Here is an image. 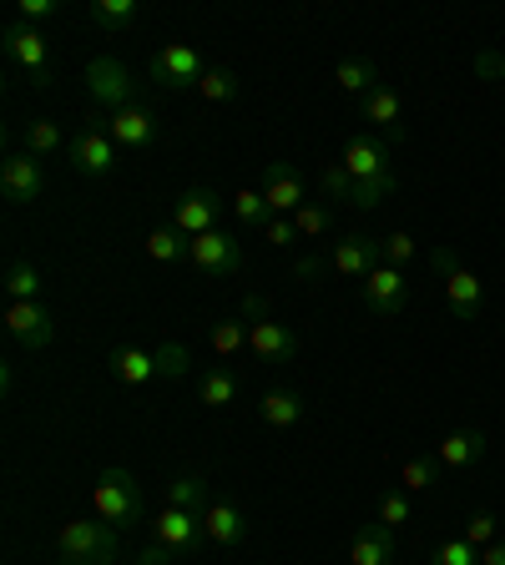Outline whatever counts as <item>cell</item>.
Here are the masks:
<instances>
[{
  "mask_svg": "<svg viewBox=\"0 0 505 565\" xmlns=\"http://www.w3.org/2000/svg\"><path fill=\"white\" fill-rule=\"evenodd\" d=\"M344 167H349L354 177V202L349 207H379V202L389 198V192H400V177H394V147H389L385 137H369V131H359V137L344 141Z\"/></svg>",
  "mask_w": 505,
  "mask_h": 565,
  "instance_id": "cell-1",
  "label": "cell"
},
{
  "mask_svg": "<svg viewBox=\"0 0 505 565\" xmlns=\"http://www.w3.org/2000/svg\"><path fill=\"white\" fill-rule=\"evenodd\" d=\"M117 551H122V535H117V525H106L102 515L71 520L56 535L61 565H117Z\"/></svg>",
  "mask_w": 505,
  "mask_h": 565,
  "instance_id": "cell-2",
  "label": "cell"
},
{
  "mask_svg": "<svg viewBox=\"0 0 505 565\" xmlns=\"http://www.w3.org/2000/svg\"><path fill=\"white\" fill-rule=\"evenodd\" d=\"M92 510L106 520V525H137L141 515H147V494H141L137 475L131 470H102V480H96L92 490Z\"/></svg>",
  "mask_w": 505,
  "mask_h": 565,
  "instance_id": "cell-3",
  "label": "cell"
},
{
  "mask_svg": "<svg viewBox=\"0 0 505 565\" xmlns=\"http://www.w3.org/2000/svg\"><path fill=\"white\" fill-rule=\"evenodd\" d=\"M0 41H6V56H11V66L21 71L35 92H41V86H51V46H46V35L35 31V25L6 21Z\"/></svg>",
  "mask_w": 505,
  "mask_h": 565,
  "instance_id": "cell-4",
  "label": "cell"
},
{
  "mask_svg": "<svg viewBox=\"0 0 505 565\" xmlns=\"http://www.w3.org/2000/svg\"><path fill=\"white\" fill-rule=\"evenodd\" d=\"M430 263L445 273L450 313H455L460 323H475V318H481V308H485V282L455 258V247H435V258H430Z\"/></svg>",
  "mask_w": 505,
  "mask_h": 565,
  "instance_id": "cell-5",
  "label": "cell"
},
{
  "mask_svg": "<svg viewBox=\"0 0 505 565\" xmlns=\"http://www.w3.org/2000/svg\"><path fill=\"white\" fill-rule=\"evenodd\" d=\"M71 162H76V172L82 177H112L117 172V141H112V131H106V117H86V127L76 131V141H71Z\"/></svg>",
  "mask_w": 505,
  "mask_h": 565,
  "instance_id": "cell-6",
  "label": "cell"
},
{
  "mask_svg": "<svg viewBox=\"0 0 505 565\" xmlns=\"http://www.w3.org/2000/svg\"><path fill=\"white\" fill-rule=\"evenodd\" d=\"M86 92H92V102L102 106V111L137 106V82H131L127 61H117V56H96L92 66H86Z\"/></svg>",
  "mask_w": 505,
  "mask_h": 565,
  "instance_id": "cell-7",
  "label": "cell"
},
{
  "mask_svg": "<svg viewBox=\"0 0 505 565\" xmlns=\"http://www.w3.org/2000/svg\"><path fill=\"white\" fill-rule=\"evenodd\" d=\"M202 76H208L202 56L192 46H182V41H167V46L152 51V82L162 86V92H188Z\"/></svg>",
  "mask_w": 505,
  "mask_h": 565,
  "instance_id": "cell-8",
  "label": "cell"
},
{
  "mask_svg": "<svg viewBox=\"0 0 505 565\" xmlns=\"http://www.w3.org/2000/svg\"><path fill=\"white\" fill-rule=\"evenodd\" d=\"M298 349H304V339H298L288 323H278L273 313L248 323V353H253L259 364H294Z\"/></svg>",
  "mask_w": 505,
  "mask_h": 565,
  "instance_id": "cell-9",
  "label": "cell"
},
{
  "mask_svg": "<svg viewBox=\"0 0 505 565\" xmlns=\"http://www.w3.org/2000/svg\"><path fill=\"white\" fill-rule=\"evenodd\" d=\"M188 263L202 273V278H233V273L243 268V247H238V237L228 233V227H212V233L192 237Z\"/></svg>",
  "mask_w": 505,
  "mask_h": 565,
  "instance_id": "cell-10",
  "label": "cell"
},
{
  "mask_svg": "<svg viewBox=\"0 0 505 565\" xmlns=\"http://www.w3.org/2000/svg\"><path fill=\"white\" fill-rule=\"evenodd\" d=\"M152 541L172 545L182 561H192V555L208 545V530H202V515H192V510L162 505V510H157V520H152Z\"/></svg>",
  "mask_w": 505,
  "mask_h": 565,
  "instance_id": "cell-11",
  "label": "cell"
},
{
  "mask_svg": "<svg viewBox=\"0 0 505 565\" xmlns=\"http://www.w3.org/2000/svg\"><path fill=\"white\" fill-rule=\"evenodd\" d=\"M263 202L273 207V217H294L304 202H314L308 198V182H304V172H298L294 162H269V172H263Z\"/></svg>",
  "mask_w": 505,
  "mask_h": 565,
  "instance_id": "cell-12",
  "label": "cell"
},
{
  "mask_svg": "<svg viewBox=\"0 0 505 565\" xmlns=\"http://www.w3.org/2000/svg\"><path fill=\"white\" fill-rule=\"evenodd\" d=\"M218 223H223V198H218L212 188H188L182 198L172 202V227L177 233L202 237V233H212Z\"/></svg>",
  "mask_w": 505,
  "mask_h": 565,
  "instance_id": "cell-13",
  "label": "cell"
},
{
  "mask_svg": "<svg viewBox=\"0 0 505 565\" xmlns=\"http://www.w3.org/2000/svg\"><path fill=\"white\" fill-rule=\"evenodd\" d=\"M6 333H11L15 349L41 353L51 339H56V318H51L46 303H11L6 308Z\"/></svg>",
  "mask_w": 505,
  "mask_h": 565,
  "instance_id": "cell-14",
  "label": "cell"
},
{
  "mask_svg": "<svg viewBox=\"0 0 505 565\" xmlns=\"http://www.w3.org/2000/svg\"><path fill=\"white\" fill-rule=\"evenodd\" d=\"M379 263H385V243L369 233H349L344 243H334V253H329V268L339 273V278H354V282H365Z\"/></svg>",
  "mask_w": 505,
  "mask_h": 565,
  "instance_id": "cell-15",
  "label": "cell"
},
{
  "mask_svg": "<svg viewBox=\"0 0 505 565\" xmlns=\"http://www.w3.org/2000/svg\"><path fill=\"white\" fill-rule=\"evenodd\" d=\"M359 288H365V308L375 318H400L404 303H410V282H404L400 268H389V263H379Z\"/></svg>",
  "mask_w": 505,
  "mask_h": 565,
  "instance_id": "cell-16",
  "label": "cell"
},
{
  "mask_svg": "<svg viewBox=\"0 0 505 565\" xmlns=\"http://www.w3.org/2000/svg\"><path fill=\"white\" fill-rule=\"evenodd\" d=\"M41 188H46V177H41V162L31 152H11L0 162V192H6L11 207H31L41 198Z\"/></svg>",
  "mask_w": 505,
  "mask_h": 565,
  "instance_id": "cell-17",
  "label": "cell"
},
{
  "mask_svg": "<svg viewBox=\"0 0 505 565\" xmlns=\"http://www.w3.org/2000/svg\"><path fill=\"white\" fill-rule=\"evenodd\" d=\"M359 117L369 121V127L379 131V137L389 141V147H394V141H404V102H400V92H394V86H385L379 82L375 92L365 96V102H359Z\"/></svg>",
  "mask_w": 505,
  "mask_h": 565,
  "instance_id": "cell-18",
  "label": "cell"
},
{
  "mask_svg": "<svg viewBox=\"0 0 505 565\" xmlns=\"http://www.w3.org/2000/svg\"><path fill=\"white\" fill-rule=\"evenodd\" d=\"M106 131H112V141H117L122 152H147L157 141V121L147 106H122V111H112Z\"/></svg>",
  "mask_w": 505,
  "mask_h": 565,
  "instance_id": "cell-19",
  "label": "cell"
},
{
  "mask_svg": "<svg viewBox=\"0 0 505 565\" xmlns=\"http://www.w3.org/2000/svg\"><path fill=\"white\" fill-rule=\"evenodd\" d=\"M349 565H394V530L389 525H359L349 541Z\"/></svg>",
  "mask_w": 505,
  "mask_h": 565,
  "instance_id": "cell-20",
  "label": "cell"
},
{
  "mask_svg": "<svg viewBox=\"0 0 505 565\" xmlns=\"http://www.w3.org/2000/svg\"><path fill=\"white\" fill-rule=\"evenodd\" d=\"M202 530H208L212 545H243L248 541V515L233 505V500H212L208 515H202Z\"/></svg>",
  "mask_w": 505,
  "mask_h": 565,
  "instance_id": "cell-21",
  "label": "cell"
},
{
  "mask_svg": "<svg viewBox=\"0 0 505 565\" xmlns=\"http://www.w3.org/2000/svg\"><path fill=\"white\" fill-rule=\"evenodd\" d=\"M86 21L102 35H122V31H137L141 6L137 0H92V6H86Z\"/></svg>",
  "mask_w": 505,
  "mask_h": 565,
  "instance_id": "cell-22",
  "label": "cell"
},
{
  "mask_svg": "<svg viewBox=\"0 0 505 565\" xmlns=\"http://www.w3.org/2000/svg\"><path fill=\"white\" fill-rule=\"evenodd\" d=\"M481 455H485V435H481V429H455V435H445V439H440V449H435L440 470H471Z\"/></svg>",
  "mask_w": 505,
  "mask_h": 565,
  "instance_id": "cell-23",
  "label": "cell"
},
{
  "mask_svg": "<svg viewBox=\"0 0 505 565\" xmlns=\"http://www.w3.org/2000/svg\"><path fill=\"white\" fill-rule=\"evenodd\" d=\"M259 419L269 424V429H294V424L304 419V394H298V388H269L259 399Z\"/></svg>",
  "mask_w": 505,
  "mask_h": 565,
  "instance_id": "cell-24",
  "label": "cell"
},
{
  "mask_svg": "<svg viewBox=\"0 0 505 565\" xmlns=\"http://www.w3.org/2000/svg\"><path fill=\"white\" fill-rule=\"evenodd\" d=\"M334 86H339L344 96H359V102H365V96L379 86V66L365 56H344L339 66H334Z\"/></svg>",
  "mask_w": 505,
  "mask_h": 565,
  "instance_id": "cell-25",
  "label": "cell"
},
{
  "mask_svg": "<svg viewBox=\"0 0 505 565\" xmlns=\"http://www.w3.org/2000/svg\"><path fill=\"white\" fill-rule=\"evenodd\" d=\"M112 374L127 388H141L157 379V359L147 349H112Z\"/></svg>",
  "mask_w": 505,
  "mask_h": 565,
  "instance_id": "cell-26",
  "label": "cell"
},
{
  "mask_svg": "<svg viewBox=\"0 0 505 565\" xmlns=\"http://www.w3.org/2000/svg\"><path fill=\"white\" fill-rule=\"evenodd\" d=\"M147 258H152V263H188L192 258V237L177 233L172 223L152 227V233H147Z\"/></svg>",
  "mask_w": 505,
  "mask_h": 565,
  "instance_id": "cell-27",
  "label": "cell"
},
{
  "mask_svg": "<svg viewBox=\"0 0 505 565\" xmlns=\"http://www.w3.org/2000/svg\"><path fill=\"white\" fill-rule=\"evenodd\" d=\"M167 505H172V510H192V515H208V505H212L208 480H202V475H177V480L167 484Z\"/></svg>",
  "mask_w": 505,
  "mask_h": 565,
  "instance_id": "cell-28",
  "label": "cell"
},
{
  "mask_svg": "<svg viewBox=\"0 0 505 565\" xmlns=\"http://www.w3.org/2000/svg\"><path fill=\"white\" fill-rule=\"evenodd\" d=\"M198 399L208 404V409H228V404L238 399V374H233V369H202Z\"/></svg>",
  "mask_w": 505,
  "mask_h": 565,
  "instance_id": "cell-29",
  "label": "cell"
},
{
  "mask_svg": "<svg viewBox=\"0 0 505 565\" xmlns=\"http://www.w3.org/2000/svg\"><path fill=\"white\" fill-rule=\"evenodd\" d=\"M269 217H273V207L263 202L259 188L233 192V223L243 227V233H263V227H269Z\"/></svg>",
  "mask_w": 505,
  "mask_h": 565,
  "instance_id": "cell-30",
  "label": "cell"
},
{
  "mask_svg": "<svg viewBox=\"0 0 505 565\" xmlns=\"http://www.w3.org/2000/svg\"><path fill=\"white\" fill-rule=\"evenodd\" d=\"M6 294H11V303H41V273L25 258H11V268H6Z\"/></svg>",
  "mask_w": 505,
  "mask_h": 565,
  "instance_id": "cell-31",
  "label": "cell"
},
{
  "mask_svg": "<svg viewBox=\"0 0 505 565\" xmlns=\"http://www.w3.org/2000/svg\"><path fill=\"white\" fill-rule=\"evenodd\" d=\"M435 480H440V459H435V455H410V459H404V470H400L404 494L435 490Z\"/></svg>",
  "mask_w": 505,
  "mask_h": 565,
  "instance_id": "cell-32",
  "label": "cell"
},
{
  "mask_svg": "<svg viewBox=\"0 0 505 565\" xmlns=\"http://www.w3.org/2000/svg\"><path fill=\"white\" fill-rule=\"evenodd\" d=\"M25 152H31V157H61V152H66V137H61L56 121L35 117L31 127H25Z\"/></svg>",
  "mask_w": 505,
  "mask_h": 565,
  "instance_id": "cell-33",
  "label": "cell"
},
{
  "mask_svg": "<svg viewBox=\"0 0 505 565\" xmlns=\"http://www.w3.org/2000/svg\"><path fill=\"white\" fill-rule=\"evenodd\" d=\"M238 92H243V86H238V76L228 66H208V76L198 82V96H202V102H212V106L238 102Z\"/></svg>",
  "mask_w": 505,
  "mask_h": 565,
  "instance_id": "cell-34",
  "label": "cell"
},
{
  "mask_svg": "<svg viewBox=\"0 0 505 565\" xmlns=\"http://www.w3.org/2000/svg\"><path fill=\"white\" fill-rule=\"evenodd\" d=\"M248 349V323L243 318H223V323H212V353L218 359H238Z\"/></svg>",
  "mask_w": 505,
  "mask_h": 565,
  "instance_id": "cell-35",
  "label": "cell"
},
{
  "mask_svg": "<svg viewBox=\"0 0 505 565\" xmlns=\"http://www.w3.org/2000/svg\"><path fill=\"white\" fill-rule=\"evenodd\" d=\"M294 227H298V237H308V243H318V237H329V227H334V212L324 207V202H304V207L294 212Z\"/></svg>",
  "mask_w": 505,
  "mask_h": 565,
  "instance_id": "cell-36",
  "label": "cell"
},
{
  "mask_svg": "<svg viewBox=\"0 0 505 565\" xmlns=\"http://www.w3.org/2000/svg\"><path fill=\"white\" fill-rule=\"evenodd\" d=\"M410 515H414V505H410V494H404V490H389V494H379V510H375V520H379V525L400 530V525H410Z\"/></svg>",
  "mask_w": 505,
  "mask_h": 565,
  "instance_id": "cell-37",
  "label": "cell"
},
{
  "mask_svg": "<svg viewBox=\"0 0 505 565\" xmlns=\"http://www.w3.org/2000/svg\"><path fill=\"white\" fill-rule=\"evenodd\" d=\"M430 565H481V545H471L465 535H460V541H440Z\"/></svg>",
  "mask_w": 505,
  "mask_h": 565,
  "instance_id": "cell-38",
  "label": "cell"
},
{
  "mask_svg": "<svg viewBox=\"0 0 505 565\" xmlns=\"http://www.w3.org/2000/svg\"><path fill=\"white\" fill-rule=\"evenodd\" d=\"M152 359H157V379H182L192 364V353L182 343H162V349H152Z\"/></svg>",
  "mask_w": 505,
  "mask_h": 565,
  "instance_id": "cell-39",
  "label": "cell"
},
{
  "mask_svg": "<svg viewBox=\"0 0 505 565\" xmlns=\"http://www.w3.org/2000/svg\"><path fill=\"white\" fill-rule=\"evenodd\" d=\"M318 188H324V198H334V202H354V177L344 162L324 167V172H318Z\"/></svg>",
  "mask_w": 505,
  "mask_h": 565,
  "instance_id": "cell-40",
  "label": "cell"
},
{
  "mask_svg": "<svg viewBox=\"0 0 505 565\" xmlns=\"http://www.w3.org/2000/svg\"><path fill=\"white\" fill-rule=\"evenodd\" d=\"M465 541L481 545V551H485V545H495V541H501V520L485 515V510H481V515H471V520H465Z\"/></svg>",
  "mask_w": 505,
  "mask_h": 565,
  "instance_id": "cell-41",
  "label": "cell"
},
{
  "mask_svg": "<svg viewBox=\"0 0 505 565\" xmlns=\"http://www.w3.org/2000/svg\"><path fill=\"white\" fill-rule=\"evenodd\" d=\"M56 15H61V6H56V0H21V6H15V21H25V25L56 21Z\"/></svg>",
  "mask_w": 505,
  "mask_h": 565,
  "instance_id": "cell-42",
  "label": "cell"
},
{
  "mask_svg": "<svg viewBox=\"0 0 505 565\" xmlns=\"http://www.w3.org/2000/svg\"><path fill=\"white\" fill-rule=\"evenodd\" d=\"M379 243H385V263H389V268H400V263L414 258V237L410 233H389V237H379Z\"/></svg>",
  "mask_w": 505,
  "mask_h": 565,
  "instance_id": "cell-43",
  "label": "cell"
},
{
  "mask_svg": "<svg viewBox=\"0 0 505 565\" xmlns=\"http://www.w3.org/2000/svg\"><path fill=\"white\" fill-rule=\"evenodd\" d=\"M263 237H269L273 247H294V237H298L294 217H269V227H263Z\"/></svg>",
  "mask_w": 505,
  "mask_h": 565,
  "instance_id": "cell-44",
  "label": "cell"
},
{
  "mask_svg": "<svg viewBox=\"0 0 505 565\" xmlns=\"http://www.w3.org/2000/svg\"><path fill=\"white\" fill-rule=\"evenodd\" d=\"M137 565H182V555L172 551V545H162V541H152L147 551L137 555Z\"/></svg>",
  "mask_w": 505,
  "mask_h": 565,
  "instance_id": "cell-45",
  "label": "cell"
},
{
  "mask_svg": "<svg viewBox=\"0 0 505 565\" xmlns=\"http://www.w3.org/2000/svg\"><path fill=\"white\" fill-rule=\"evenodd\" d=\"M475 76H505V56L501 51H481V56H475Z\"/></svg>",
  "mask_w": 505,
  "mask_h": 565,
  "instance_id": "cell-46",
  "label": "cell"
},
{
  "mask_svg": "<svg viewBox=\"0 0 505 565\" xmlns=\"http://www.w3.org/2000/svg\"><path fill=\"white\" fill-rule=\"evenodd\" d=\"M294 273H298V278H318V273H324V258H318V253H314V258H298Z\"/></svg>",
  "mask_w": 505,
  "mask_h": 565,
  "instance_id": "cell-47",
  "label": "cell"
},
{
  "mask_svg": "<svg viewBox=\"0 0 505 565\" xmlns=\"http://www.w3.org/2000/svg\"><path fill=\"white\" fill-rule=\"evenodd\" d=\"M481 565H505V535H501L495 545H485V551H481Z\"/></svg>",
  "mask_w": 505,
  "mask_h": 565,
  "instance_id": "cell-48",
  "label": "cell"
},
{
  "mask_svg": "<svg viewBox=\"0 0 505 565\" xmlns=\"http://www.w3.org/2000/svg\"><path fill=\"white\" fill-rule=\"evenodd\" d=\"M501 82H505V76H501Z\"/></svg>",
  "mask_w": 505,
  "mask_h": 565,
  "instance_id": "cell-49",
  "label": "cell"
}]
</instances>
